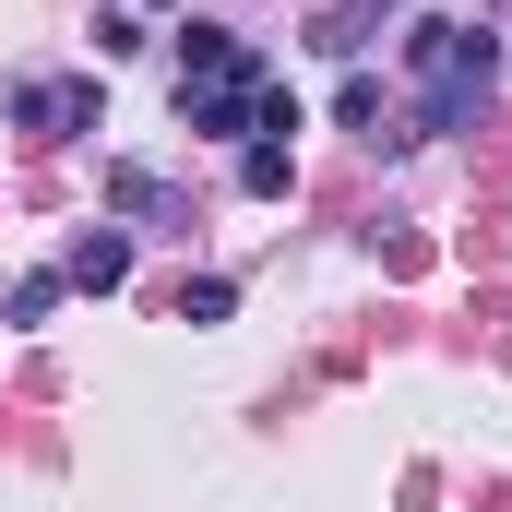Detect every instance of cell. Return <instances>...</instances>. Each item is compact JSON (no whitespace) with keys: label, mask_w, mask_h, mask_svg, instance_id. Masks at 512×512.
Here are the masks:
<instances>
[{"label":"cell","mask_w":512,"mask_h":512,"mask_svg":"<svg viewBox=\"0 0 512 512\" xmlns=\"http://www.w3.org/2000/svg\"><path fill=\"white\" fill-rule=\"evenodd\" d=\"M405 72L429 84V96H417V131H465L477 108H489L501 48H489L477 24H441V12H429V24H405Z\"/></svg>","instance_id":"obj_1"},{"label":"cell","mask_w":512,"mask_h":512,"mask_svg":"<svg viewBox=\"0 0 512 512\" xmlns=\"http://www.w3.org/2000/svg\"><path fill=\"white\" fill-rule=\"evenodd\" d=\"M262 84L274 72H215V84H179V131H203V143H251V108H262Z\"/></svg>","instance_id":"obj_2"},{"label":"cell","mask_w":512,"mask_h":512,"mask_svg":"<svg viewBox=\"0 0 512 512\" xmlns=\"http://www.w3.org/2000/svg\"><path fill=\"white\" fill-rule=\"evenodd\" d=\"M12 120L24 131H108V96H96V72H36V84H12Z\"/></svg>","instance_id":"obj_3"},{"label":"cell","mask_w":512,"mask_h":512,"mask_svg":"<svg viewBox=\"0 0 512 512\" xmlns=\"http://www.w3.org/2000/svg\"><path fill=\"white\" fill-rule=\"evenodd\" d=\"M60 286H84V298L131 286V227H84V239H72V262H60Z\"/></svg>","instance_id":"obj_4"},{"label":"cell","mask_w":512,"mask_h":512,"mask_svg":"<svg viewBox=\"0 0 512 512\" xmlns=\"http://www.w3.org/2000/svg\"><path fill=\"white\" fill-rule=\"evenodd\" d=\"M262 48L227 36V24H179V84H215V72H251Z\"/></svg>","instance_id":"obj_5"},{"label":"cell","mask_w":512,"mask_h":512,"mask_svg":"<svg viewBox=\"0 0 512 512\" xmlns=\"http://www.w3.org/2000/svg\"><path fill=\"white\" fill-rule=\"evenodd\" d=\"M108 215H131V227H179L191 203H179V191H167L155 167H108Z\"/></svg>","instance_id":"obj_6"},{"label":"cell","mask_w":512,"mask_h":512,"mask_svg":"<svg viewBox=\"0 0 512 512\" xmlns=\"http://www.w3.org/2000/svg\"><path fill=\"white\" fill-rule=\"evenodd\" d=\"M382 12H393V0H322V12H310V48H322V60H358Z\"/></svg>","instance_id":"obj_7"},{"label":"cell","mask_w":512,"mask_h":512,"mask_svg":"<svg viewBox=\"0 0 512 512\" xmlns=\"http://www.w3.org/2000/svg\"><path fill=\"white\" fill-rule=\"evenodd\" d=\"M239 191L251 203H286L298 191V143H239Z\"/></svg>","instance_id":"obj_8"},{"label":"cell","mask_w":512,"mask_h":512,"mask_svg":"<svg viewBox=\"0 0 512 512\" xmlns=\"http://www.w3.org/2000/svg\"><path fill=\"white\" fill-rule=\"evenodd\" d=\"M227 310H239L227 274H191V286H179V322H227Z\"/></svg>","instance_id":"obj_9"},{"label":"cell","mask_w":512,"mask_h":512,"mask_svg":"<svg viewBox=\"0 0 512 512\" xmlns=\"http://www.w3.org/2000/svg\"><path fill=\"white\" fill-rule=\"evenodd\" d=\"M334 120H346V131H370V143H382V84H370V72H346V96H334Z\"/></svg>","instance_id":"obj_10"},{"label":"cell","mask_w":512,"mask_h":512,"mask_svg":"<svg viewBox=\"0 0 512 512\" xmlns=\"http://www.w3.org/2000/svg\"><path fill=\"white\" fill-rule=\"evenodd\" d=\"M143 48V12H96V60H131Z\"/></svg>","instance_id":"obj_11"},{"label":"cell","mask_w":512,"mask_h":512,"mask_svg":"<svg viewBox=\"0 0 512 512\" xmlns=\"http://www.w3.org/2000/svg\"><path fill=\"white\" fill-rule=\"evenodd\" d=\"M143 12H167V0H143Z\"/></svg>","instance_id":"obj_12"}]
</instances>
